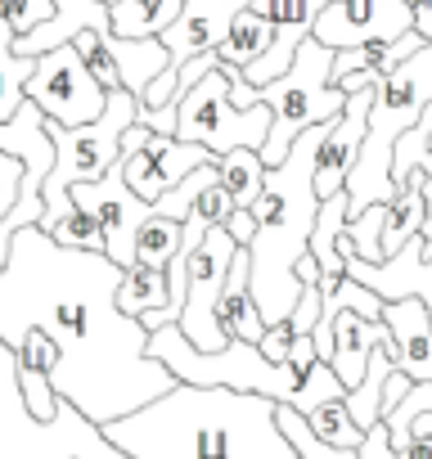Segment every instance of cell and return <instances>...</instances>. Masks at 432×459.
Instances as JSON below:
<instances>
[{"label": "cell", "instance_id": "cell-35", "mask_svg": "<svg viewBox=\"0 0 432 459\" xmlns=\"http://www.w3.org/2000/svg\"><path fill=\"white\" fill-rule=\"evenodd\" d=\"M333 396H347V383L338 378V369H333L329 360H315V365L307 369V378H302V387H298V396H293L289 405L302 410V414H311L315 405H324V401H333Z\"/></svg>", "mask_w": 432, "mask_h": 459}, {"label": "cell", "instance_id": "cell-40", "mask_svg": "<svg viewBox=\"0 0 432 459\" xmlns=\"http://www.w3.org/2000/svg\"><path fill=\"white\" fill-rule=\"evenodd\" d=\"M19 189H23V158L0 149V221H5L10 207L19 203Z\"/></svg>", "mask_w": 432, "mask_h": 459}, {"label": "cell", "instance_id": "cell-31", "mask_svg": "<svg viewBox=\"0 0 432 459\" xmlns=\"http://www.w3.org/2000/svg\"><path fill=\"white\" fill-rule=\"evenodd\" d=\"M307 423H311L315 437H324L329 446H351V450H360V441H365V428L351 419L347 396H333V401L315 405V410L307 414Z\"/></svg>", "mask_w": 432, "mask_h": 459}, {"label": "cell", "instance_id": "cell-16", "mask_svg": "<svg viewBox=\"0 0 432 459\" xmlns=\"http://www.w3.org/2000/svg\"><path fill=\"white\" fill-rule=\"evenodd\" d=\"M369 104H374V91H356V95H347L342 113L329 122L320 153H315V194L320 198L347 189V176L360 158V140H365V126H369Z\"/></svg>", "mask_w": 432, "mask_h": 459}, {"label": "cell", "instance_id": "cell-4", "mask_svg": "<svg viewBox=\"0 0 432 459\" xmlns=\"http://www.w3.org/2000/svg\"><path fill=\"white\" fill-rule=\"evenodd\" d=\"M428 104H432V41H423L410 59H401L374 86V104H369L365 140H360V158H356V167L347 176L351 216L365 212L369 203H392L401 194L396 189V176H392V153H396V140L423 117Z\"/></svg>", "mask_w": 432, "mask_h": 459}, {"label": "cell", "instance_id": "cell-12", "mask_svg": "<svg viewBox=\"0 0 432 459\" xmlns=\"http://www.w3.org/2000/svg\"><path fill=\"white\" fill-rule=\"evenodd\" d=\"M73 203H82V207L99 221L104 253H108L117 266H131V262H135V235H140V225L153 216V203L131 189L122 158H117L99 180L73 185Z\"/></svg>", "mask_w": 432, "mask_h": 459}, {"label": "cell", "instance_id": "cell-3", "mask_svg": "<svg viewBox=\"0 0 432 459\" xmlns=\"http://www.w3.org/2000/svg\"><path fill=\"white\" fill-rule=\"evenodd\" d=\"M324 131H329V122L307 126L293 140L289 158L266 171V189L253 203L257 235H253L248 253H253V293H257L266 325L289 320L302 298L298 262H302V253H311V230H315V212H320L315 153H320Z\"/></svg>", "mask_w": 432, "mask_h": 459}, {"label": "cell", "instance_id": "cell-11", "mask_svg": "<svg viewBox=\"0 0 432 459\" xmlns=\"http://www.w3.org/2000/svg\"><path fill=\"white\" fill-rule=\"evenodd\" d=\"M28 100L64 126H82L95 122L108 104V86L91 73V64L82 59V50L68 41L59 50L37 55V73L28 77Z\"/></svg>", "mask_w": 432, "mask_h": 459}, {"label": "cell", "instance_id": "cell-29", "mask_svg": "<svg viewBox=\"0 0 432 459\" xmlns=\"http://www.w3.org/2000/svg\"><path fill=\"white\" fill-rule=\"evenodd\" d=\"M216 167H221V185L235 194L239 207H253V203L262 198L266 171H271L266 158H262V149H230V153L216 158Z\"/></svg>", "mask_w": 432, "mask_h": 459}, {"label": "cell", "instance_id": "cell-34", "mask_svg": "<svg viewBox=\"0 0 432 459\" xmlns=\"http://www.w3.org/2000/svg\"><path fill=\"white\" fill-rule=\"evenodd\" d=\"M383 216H387V203H369L365 212H356L347 221V239L365 262H387V253H383Z\"/></svg>", "mask_w": 432, "mask_h": 459}, {"label": "cell", "instance_id": "cell-44", "mask_svg": "<svg viewBox=\"0 0 432 459\" xmlns=\"http://www.w3.org/2000/svg\"><path fill=\"white\" fill-rule=\"evenodd\" d=\"M226 230L235 235V244H239V248H248V244H253V235H257V212H253V207H235V212H230V221H226Z\"/></svg>", "mask_w": 432, "mask_h": 459}, {"label": "cell", "instance_id": "cell-38", "mask_svg": "<svg viewBox=\"0 0 432 459\" xmlns=\"http://www.w3.org/2000/svg\"><path fill=\"white\" fill-rule=\"evenodd\" d=\"M50 14H55V0H0V19H5L19 37L41 28Z\"/></svg>", "mask_w": 432, "mask_h": 459}, {"label": "cell", "instance_id": "cell-47", "mask_svg": "<svg viewBox=\"0 0 432 459\" xmlns=\"http://www.w3.org/2000/svg\"><path fill=\"white\" fill-rule=\"evenodd\" d=\"M423 194H428V221H423V235L432 239V176H428V185H423Z\"/></svg>", "mask_w": 432, "mask_h": 459}, {"label": "cell", "instance_id": "cell-26", "mask_svg": "<svg viewBox=\"0 0 432 459\" xmlns=\"http://www.w3.org/2000/svg\"><path fill=\"white\" fill-rule=\"evenodd\" d=\"M185 0H113V32L117 37H162Z\"/></svg>", "mask_w": 432, "mask_h": 459}, {"label": "cell", "instance_id": "cell-43", "mask_svg": "<svg viewBox=\"0 0 432 459\" xmlns=\"http://www.w3.org/2000/svg\"><path fill=\"white\" fill-rule=\"evenodd\" d=\"M356 459H396V446H392V432H387V423H374V428L365 432V441H360Z\"/></svg>", "mask_w": 432, "mask_h": 459}, {"label": "cell", "instance_id": "cell-10", "mask_svg": "<svg viewBox=\"0 0 432 459\" xmlns=\"http://www.w3.org/2000/svg\"><path fill=\"white\" fill-rule=\"evenodd\" d=\"M239 244L226 225H207L203 244H194L189 253V271H185V307H180V333L203 347V351H221L230 342L221 316V289H226V275H230V262H235Z\"/></svg>", "mask_w": 432, "mask_h": 459}, {"label": "cell", "instance_id": "cell-20", "mask_svg": "<svg viewBox=\"0 0 432 459\" xmlns=\"http://www.w3.org/2000/svg\"><path fill=\"white\" fill-rule=\"evenodd\" d=\"M387 342H392V333H387L383 320H365L360 311H338V320H333V356H329V365L338 369V378L347 383V392L365 378L369 356H374L378 347H387Z\"/></svg>", "mask_w": 432, "mask_h": 459}, {"label": "cell", "instance_id": "cell-48", "mask_svg": "<svg viewBox=\"0 0 432 459\" xmlns=\"http://www.w3.org/2000/svg\"><path fill=\"white\" fill-rule=\"evenodd\" d=\"M428 149H432V135H428Z\"/></svg>", "mask_w": 432, "mask_h": 459}, {"label": "cell", "instance_id": "cell-14", "mask_svg": "<svg viewBox=\"0 0 432 459\" xmlns=\"http://www.w3.org/2000/svg\"><path fill=\"white\" fill-rule=\"evenodd\" d=\"M338 253L347 262V275H356L360 284H369L383 302H396V298H423L428 311H432V239L419 235L410 239L396 257L387 262H365L351 239H347V230H342V239H338Z\"/></svg>", "mask_w": 432, "mask_h": 459}, {"label": "cell", "instance_id": "cell-13", "mask_svg": "<svg viewBox=\"0 0 432 459\" xmlns=\"http://www.w3.org/2000/svg\"><path fill=\"white\" fill-rule=\"evenodd\" d=\"M414 32V10L405 0H329L311 37L329 50H351L365 41H392Z\"/></svg>", "mask_w": 432, "mask_h": 459}, {"label": "cell", "instance_id": "cell-18", "mask_svg": "<svg viewBox=\"0 0 432 459\" xmlns=\"http://www.w3.org/2000/svg\"><path fill=\"white\" fill-rule=\"evenodd\" d=\"M423 46L419 32H405V37H392V41H365V46H351V50H333V73L329 82L347 95L356 91H374L401 59H410L414 50Z\"/></svg>", "mask_w": 432, "mask_h": 459}, {"label": "cell", "instance_id": "cell-32", "mask_svg": "<svg viewBox=\"0 0 432 459\" xmlns=\"http://www.w3.org/2000/svg\"><path fill=\"white\" fill-rule=\"evenodd\" d=\"M280 428H284V437L298 446L302 459H356L351 446H329L324 437H315V428L307 423V414L293 410L289 401H280Z\"/></svg>", "mask_w": 432, "mask_h": 459}, {"label": "cell", "instance_id": "cell-45", "mask_svg": "<svg viewBox=\"0 0 432 459\" xmlns=\"http://www.w3.org/2000/svg\"><path fill=\"white\" fill-rule=\"evenodd\" d=\"M410 383H414L410 374H401V369H392V378H387V387H383V414L401 405V396L410 392Z\"/></svg>", "mask_w": 432, "mask_h": 459}, {"label": "cell", "instance_id": "cell-17", "mask_svg": "<svg viewBox=\"0 0 432 459\" xmlns=\"http://www.w3.org/2000/svg\"><path fill=\"white\" fill-rule=\"evenodd\" d=\"M383 325L392 333L387 356L396 360L401 374H410L414 383L432 378V311L423 298H396L383 311Z\"/></svg>", "mask_w": 432, "mask_h": 459}, {"label": "cell", "instance_id": "cell-9", "mask_svg": "<svg viewBox=\"0 0 432 459\" xmlns=\"http://www.w3.org/2000/svg\"><path fill=\"white\" fill-rule=\"evenodd\" d=\"M176 135L189 144L212 149L216 158L230 149H262L271 135V104H253L239 108L230 100V77L216 64L212 73H203L185 100L176 104Z\"/></svg>", "mask_w": 432, "mask_h": 459}, {"label": "cell", "instance_id": "cell-19", "mask_svg": "<svg viewBox=\"0 0 432 459\" xmlns=\"http://www.w3.org/2000/svg\"><path fill=\"white\" fill-rule=\"evenodd\" d=\"M86 28H113V14H108L104 0H55V14L41 28L14 37V50L37 59L46 50H59V46L77 41V32H86Z\"/></svg>", "mask_w": 432, "mask_h": 459}, {"label": "cell", "instance_id": "cell-30", "mask_svg": "<svg viewBox=\"0 0 432 459\" xmlns=\"http://www.w3.org/2000/svg\"><path fill=\"white\" fill-rule=\"evenodd\" d=\"M180 244H185V221H171V216L153 212L135 235V262H144L153 271H167L171 257L180 253Z\"/></svg>", "mask_w": 432, "mask_h": 459}, {"label": "cell", "instance_id": "cell-41", "mask_svg": "<svg viewBox=\"0 0 432 459\" xmlns=\"http://www.w3.org/2000/svg\"><path fill=\"white\" fill-rule=\"evenodd\" d=\"M320 307H324V293H320V284H302V298H298V307H293V333H311L315 329V320H320Z\"/></svg>", "mask_w": 432, "mask_h": 459}, {"label": "cell", "instance_id": "cell-23", "mask_svg": "<svg viewBox=\"0 0 432 459\" xmlns=\"http://www.w3.org/2000/svg\"><path fill=\"white\" fill-rule=\"evenodd\" d=\"M347 216H351V198H347V189L320 198L315 230H311V253L320 257L324 275H347V262H342V253H338V239H342V230H347Z\"/></svg>", "mask_w": 432, "mask_h": 459}, {"label": "cell", "instance_id": "cell-6", "mask_svg": "<svg viewBox=\"0 0 432 459\" xmlns=\"http://www.w3.org/2000/svg\"><path fill=\"white\" fill-rule=\"evenodd\" d=\"M149 356H158L180 383H198V387H235V392H262L275 401H293L302 378L289 360H271L257 342L230 338L221 351H203L194 347L180 325H162L149 333Z\"/></svg>", "mask_w": 432, "mask_h": 459}, {"label": "cell", "instance_id": "cell-33", "mask_svg": "<svg viewBox=\"0 0 432 459\" xmlns=\"http://www.w3.org/2000/svg\"><path fill=\"white\" fill-rule=\"evenodd\" d=\"M212 180H221V167H216V162H203V167L189 171L176 189H167L162 198H153V212H158V216H171V221H185V216L194 212L198 194H203Z\"/></svg>", "mask_w": 432, "mask_h": 459}, {"label": "cell", "instance_id": "cell-49", "mask_svg": "<svg viewBox=\"0 0 432 459\" xmlns=\"http://www.w3.org/2000/svg\"><path fill=\"white\" fill-rule=\"evenodd\" d=\"M104 5H113V0H104Z\"/></svg>", "mask_w": 432, "mask_h": 459}, {"label": "cell", "instance_id": "cell-15", "mask_svg": "<svg viewBox=\"0 0 432 459\" xmlns=\"http://www.w3.org/2000/svg\"><path fill=\"white\" fill-rule=\"evenodd\" d=\"M203 162H216V153L212 149H203V144H189V140H180V135H162V131H153L149 126V135H144V144L140 149H131V153H122V167H126V180H131V189L140 194V198H162L167 189H176L189 171H198Z\"/></svg>", "mask_w": 432, "mask_h": 459}, {"label": "cell", "instance_id": "cell-42", "mask_svg": "<svg viewBox=\"0 0 432 459\" xmlns=\"http://www.w3.org/2000/svg\"><path fill=\"white\" fill-rule=\"evenodd\" d=\"M293 338H298V333H293V320H275V325H266V333H262V342H257V347H262L271 360H280V365H284V360H289V351H293Z\"/></svg>", "mask_w": 432, "mask_h": 459}, {"label": "cell", "instance_id": "cell-2", "mask_svg": "<svg viewBox=\"0 0 432 459\" xmlns=\"http://www.w3.org/2000/svg\"><path fill=\"white\" fill-rule=\"evenodd\" d=\"M104 437L131 459H302L280 428L275 396L198 383H176L104 423Z\"/></svg>", "mask_w": 432, "mask_h": 459}, {"label": "cell", "instance_id": "cell-5", "mask_svg": "<svg viewBox=\"0 0 432 459\" xmlns=\"http://www.w3.org/2000/svg\"><path fill=\"white\" fill-rule=\"evenodd\" d=\"M0 459H131L104 428L59 396L55 419H37L19 383V351L0 338Z\"/></svg>", "mask_w": 432, "mask_h": 459}, {"label": "cell", "instance_id": "cell-24", "mask_svg": "<svg viewBox=\"0 0 432 459\" xmlns=\"http://www.w3.org/2000/svg\"><path fill=\"white\" fill-rule=\"evenodd\" d=\"M167 302H171L167 271H153V266H144V262H131V266L122 271V284H117V307H122L126 316L144 320V316L167 311Z\"/></svg>", "mask_w": 432, "mask_h": 459}, {"label": "cell", "instance_id": "cell-7", "mask_svg": "<svg viewBox=\"0 0 432 459\" xmlns=\"http://www.w3.org/2000/svg\"><path fill=\"white\" fill-rule=\"evenodd\" d=\"M140 122V95L131 91H108V104L95 122H82V126H64V122H50V140H55V167L41 185L46 194V212H41V230H50L64 212H73V185H86V180H99L117 158H122V135Z\"/></svg>", "mask_w": 432, "mask_h": 459}, {"label": "cell", "instance_id": "cell-22", "mask_svg": "<svg viewBox=\"0 0 432 459\" xmlns=\"http://www.w3.org/2000/svg\"><path fill=\"white\" fill-rule=\"evenodd\" d=\"M428 176H432L428 167L410 171L405 189L387 203V216H383V253L387 257H396L410 239L423 235V221H428V194H423V185H428Z\"/></svg>", "mask_w": 432, "mask_h": 459}, {"label": "cell", "instance_id": "cell-36", "mask_svg": "<svg viewBox=\"0 0 432 459\" xmlns=\"http://www.w3.org/2000/svg\"><path fill=\"white\" fill-rule=\"evenodd\" d=\"M46 235H55L64 248H95V253H104V235H99V221L82 207V203H73V212H64Z\"/></svg>", "mask_w": 432, "mask_h": 459}, {"label": "cell", "instance_id": "cell-25", "mask_svg": "<svg viewBox=\"0 0 432 459\" xmlns=\"http://www.w3.org/2000/svg\"><path fill=\"white\" fill-rule=\"evenodd\" d=\"M271 41H275V23L248 5V10L235 19L230 37L216 46V59H221V64H235V68H253V64L271 50Z\"/></svg>", "mask_w": 432, "mask_h": 459}, {"label": "cell", "instance_id": "cell-37", "mask_svg": "<svg viewBox=\"0 0 432 459\" xmlns=\"http://www.w3.org/2000/svg\"><path fill=\"white\" fill-rule=\"evenodd\" d=\"M19 383H23V396H28V405L37 410V419H55V414H59V392H55L50 374L19 365Z\"/></svg>", "mask_w": 432, "mask_h": 459}, {"label": "cell", "instance_id": "cell-28", "mask_svg": "<svg viewBox=\"0 0 432 459\" xmlns=\"http://www.w3.org/2000/svg\"><path fill=\"white\" fill-rule=\"evenodd\" d=\"M392 369H396V360L387 356V347H378V351L369 356L365 378L347 392V410H351V419H356L365 432H369L374 423H383V387H387Z\"/></svg>", "mask_w": 432, "mask_h": 459}, {"label": "cell", "instance_id": "cell-27", "mask_svg": "<svg viewBox=\"0 0 432 459\" xmlns=\"http://www.w3.org/2000/svg\"><path fill=\"white\" fill-rule=\"evenodd\" d=\"M14 28L0 19V122H10L19 113V104L28 100V77L37 73V59L14 50Z\"/></svg>", "mask_w": 432, "mask_h": 459}, {"label": "cell", "instance_id": "cell-21", "mask_svg": "<svg viewBox=\"0 0 432 459\" xmlns=\"http://www.w3.org/2000/svg\"><path fill=\"white\" fill-rule=\"evenodd\" d=\"M216 316H221V325H226L230 338L262 342L266 316H262L257 293H253V253H248V248H239L235 262H230V275H226V289H221V307H216Z\"/></svg>", "mask_w": 432, "mask_h": 459}, {"label": "cell", "instance_id": "cell-39", "mask_svg": "<svg viewBox=\"0 0 432 459\" xmlns=\"http://www.w3.org/2000/svg\"><path fill=\"white\" fill-rule=\"evenodd\" d=\"M235 207H239V203H235V194H230L221 180H212V185L198 194V203H194V212H198L207 225H226Z\"/></svg>", "mask_w": 432, "mask_h": 459}, {"label": "cell", "instance_id": "cell-1", "mask_svg": "<svg viewBox=\"0 0 432 459\" xmlns=\"http://www.w3.org/2000/svg\"><path fill=\"white\" fill-rule=\"evenodd\" d=\"M122 271L108 253L64 248L41 225L14 230L10 262L0 271V338L19 347L28 329L50 333L59 347L55 392L99 428L180 383L149 356L144 320L117 307Z\"/></svg>", "mask_w": 432, "mask_h": 459}, {"label": "cell", "instance_id": "cell-46", "mask_svg": "<svg viewBox=\"0 0 432 459\" xmlns=\"http://www.w3.org/2000/svg\"><path fill=\"white\" fill-rule=\"evenodd\" d=\"M405 5L414 10V32L423 41H432V0H405Z\"/></svg>", "mask_w": 432, "mask_h": 459}, {"label": "cell", "instance_id": "cell-8", "mask_svg": "<svg viewBox=\"0 0 432 459\" xmlns=\"http://www.w3.org/2000/svg\"><path fill=\"white\" fill-rule=\"evenodd\" d=\"M333 73V50L315 37H307L289 64L284 77L257 86L262 104H271V135L262 144V158L266 167H280L293 149V140L307 131V126H320V122H333L347 104V91H338L329 82Z\"/></svg>", "mask_w": 432, "mask_h": 459}]
</instances>
